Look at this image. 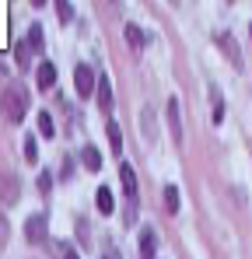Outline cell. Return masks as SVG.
<instances>
[{
    "mask_svg": "<svg viewBox=\"0 0 252 259\" xmlns=\"http://www.w3.org/2000/svg\"><path fill=\"white\" fill-rule=\"evenodd\" d=\"M25 112H28V95L18 84H7L4 88V116H7V123H21Z\"/></svg>",
    "mask_w": 252,
    "mask_h": 259,
    "instance_id": "obj_1",
    "label": "cell"
},
{
    "mask_svg": "<svg viewBox=\"0 0 252 259\" xmlns=\"http://www.w3.org/2000/svg\"><path fill=\"white\" fill-rule=\"evenodd\" d=\"M119 182H123V196L130 203V210H137V175L126 161H119Z\"/></svg>",
    "mask_w": 252,
    "mask_h": 259,
    "instance_id": "obj_2",
    "label": "cell"
},
{
    "mask_svg": "<svg viewBox=\"0 0 252 259\" xmlns=\"http://www.w3.org/2000/svg\"><path fill=\"white\" fill-rule=\"evenodd\" d=\"M74 81H77V95H81V98H91V95L98 91V84H95V74H91V67H88V63H77Z\"/></svg>",
    "mask_w": 252,
    "mask_h": 259,
    "instance_id": "obj_3",
    "label": "cell"
},
{
    "mask_svg": "<svg viewBox=\"0 0 252 259\" xmlns=\"http://www.w3.org/2000/svg\"><path fill=\"white\" fill-rule=\"evenodd\" d=\"M25 238H28L32 245L46 242V217H42V214H32L28 221H25Z\"/></svg>",
    "mask_w": 252,
    "mask_h": 259,
    "instance_id": "obj_4",
    "label": "cell"
},
{
    "mask_svg": "<svg viewBox=\"0 0 252 259\" xmlns=\"http://www.w3.org/2000/svg\"><path fill=\"white\" fill-rule=\"evenodd\" d=\"M217 46L224 49V56L235 63V70H242V53H238V42L228 35V32H217Z\"/></svg>",
    "mask_w": 252,
    "mask_h": 259,
    "instance_id": "obj_5",
    "label": "cell"
},
{
    "mask_svg": "<svg viewBox=\"0 0 252 259\" xmlns=\"http://www.w3.org/2000/svg\"><path fill=\"white\" fill-rule=\"evenodd\" d=\"M182 109H179V98L172 95L168 98V126H172V137H175V144H182V116H179Z\"/></svg>",
    "mask_w": 252,
    "mask_h": 259,
    "instance_id": "obj_6",
    "label": "cell"
},
{
    "mask_svg": "<svg viewBox=\"0 0 252 259\" xmlns=\"http://www.w3.org/2000/svg\"><path fill=\"white\" fill-rule=\"evenodd\" d=\"M35 77H39V88H42V91H49V88L56 84V67L46 60V63H39V74H35Z\"/></svg>",
    "mask_w": 252,
    "mask_h": 259,
    "instance_id": "obj_7",
    "label": "cell"
},
{
    "mask_svg": "<svg viewBox=\"0 0 252 259\" xmlns=\"http://www.w3.org/2000/svg\"><path fill=\"white\" fill-rule=\"evenodd\" d=\"M98 109L102 112H112V84H109V77L98 81Z\"/></svg>",
    "mask_w": 252,
    "mask_h": 259,
    "instance_id": "obj_8",
    "label": "cell"
},
{
    "mask_svg": "<svg viewBox=\"0 0 252 259\" xmlns=\"http://www.w3.org/2000/svg\"><path fill=\"white\" fill-rule=\"evenodd\" d=\"M123 32H126V42L140 53V49H144V42H147V39H144V32H140V25H133V21H130V25H123Z\"/></svg>",
    "mask_w": 252,
    "mask_h": 259,
    "instance_id": "obj_9",
    "label": "cell"
},
{
    "mask_svg": "<svg viewBox=\"0 0 252 259\" xmlns=\"http://www.w3.org/2000/svg\"><path fill=\"white\" fill-rule=\"evenodd\" d=\"M154 249H158L154 231H144V235H140V256H144V259H154Z\"/></svg>",
    "mask_w": 252,
    "mask_h": 259,
    "instance_id": "obj_10",
    "label": "cell"
},
{
    "mask_svg": "<svg viewBox=\"0 0 252 259\" xmlns=\"http://www.w3.org/2000/svg\"><path fill=\"white\" fill-rule=\"evenodd\" d=\"M105 133H109V144H112V151H116V154H123V130H119L116 123H112V119H109V123H105Z\"/></svg>",
    "mask_w": 252,
    "mask_h": 259,
    "instance_id": "obj_11",
    "label": "cell"
},
{
    "mask_svg": "<svg viewBox=\"0 0 252 259\" xmlns=\"http://www.w3.org/2000/svg\"><path fill=\"white\" fill-rule=\"evenodd\" d=\"M81 161H84V168H91V172L102 168V154H98L95 147H81Z\"/></svg>",
    "mask_w": 252,
    "mask_h": 259,
    "instance_id": "obj_12",
    "label": "cell"
},
{
    "mask_svg": "<svg viewBox=\"0 0 252 259\" xmlns=\"http://www.w3.org/2000/svg\"><path fill=\"white\" fill-rule=\"evenodd\" d=\"M98 210H102V214H112V210H116V200H112V189H105V186L98 189Z\"/></svg>",
    "mask_w": 252,
    "mask_h": 259,
    "instance_id": "obj_13",
    "label": "cell"
},
{
    "mask_svg": "<svg viewBox=\"0 0 252 259\" xmlns=\"http://www.w3.org/2000/svg\"><path fill=\"white\" fill-rule=\"evenodd\" d=\"M14 60H18V67H28V63H32V46L18 42L14 46Z\"/></svg>",
    "mask_w": 252,
    "mask_h": 259,
    "instance_id": "obj_14",
    "label": "cell"
},
{
    "mask_svg": "<svg viewBox=\"0 0 252 259\" xmlns=\"http://www.w3.org/2000/svg\"><path fill=\"white\" fill-rule=\"evenodd\" d=\"M165 207L168 214H179V189L175 186H165Z\"/></svg>",
    "mask_w": 252,
    "mask_h": 259,
    "instance_id": "obj_15",
    "label": "cell"
},
{
    "mask_svg": "<svg viewBox=\"0 0 252 259\" xmlns=\"http://www.w3.org/2000/svg\"><path fill=\"white\" fill-rule=\"evenodd\" d=\"M210 98H214V123H221L224 119V98H221L217 88H210Z\"/></svg>",
    "mask_w": 252,
    "mask_h": 259,
    "instance_id": "obj_16",
    "label": "cell"
},
{
    "mask_svg": "<svg viewBox=\"0 0 252 259\" xmlns=\"http://www.w3.org/2000/svg\"><path fill=\"white\" fill-rule=\"evenodd\" d=\"M140 126H144V137H147V140H154V116H151V109H144Z\"/></svg>",
    "mask_w": 252,
    "mask_h": 259,
    "instance_id": "obj_17",
    "label": "cell"
},
{
    "mask_svg": "<svg viewBox=\"0 0 252 259\" xmlns=\"http://www.w3.org/2000/svg\"><path fill=\"white\" fill-rule=\"evenodd\" d=\"M56 14H60V21H70V18H74V7H70V0H56Z\"/></svg>",
    "mask_w": 252,
    "mask_h": 259,
    "instance_id": "obj_18",
    "label": "cell"
},
{
    "mask_svg": "<svg viewBox=\"0 0 252 259\" xmlns=\"http://www.w3.org/2000/svg\"><path fill=\"white\" fill-rule=\"evenodd\" d=\"M28 46H32V49H42V25H32V32H28Z\"/></svg>",
    "mask_w": 252,
    "mask_h": 259,
    "instance_id": "obj_19",
    "label": "cell"
},
{
    "mask_svg": "<svg viewBox=\"0 0 252 259\" xmlns=\"http://www.w3.org/2000/svg\"><path fill=\"white\" fill-rule=\"evenodd\" d=\"M39 130H42V137H53V119H49V112H39Z\"/></svg>",
    "mask_w": 252,
    "mask_h": 259,
    "instance_id": "obj_20",
    "label": "cell"
},
{
    "mask_svg": "<svg viewBox=\"0 0 252 259\" xmlns=\"http://www.w3.org/2000/svg\"><path fill=\"white\" fill-rule=\"evenodd\" d=\"M35 158H39V147H35V140L28 137V140H25V161H35Z\"/></svg>",
    "mask_w": 252,
    "mask_h": 259,
    "instance_id": "obj_21",
    "label": "cell"
},
{
    "mask_svg": "<svg viewBox=\"0 0 252 259\" xmlns=\"http://www.w3.org/2000/svg\"><path fill=\"white\" fill-rule=\"evenodd\" d=\"M74 172V161H70V158H63V168H60V175H63V179H67V175Z\"/></svg>",
    "mask_w": 252,
    "mask_h": 259,
    "instance_id": "obj_22",
    "label": "cell"
},
{
    "mask_svg": "<svg viewBox=\"0 0 252 259\" xmlns=\"http://www.w3.org/2000/svg\"><path fill=\"white\" fill-rule=\"evenodd\" d=\"M49 186H53V179H49V175H39V189L42 193H49Z\"/></svg>",
    "mask_w": 252,
    "mask_h": 259,
    "instance_id": "obj_23",
    "label": "cell"
},
{
    "mask_svg": "<svg viewBox=\"0 0 252 259\" xmlns=\"http://www.w3.org/2000/svg\"><path fill=\"white\" fill-rule=\"evenodd\" d=\"M60 256H63V259H77V252H74L70 245H60Z\"/></svg>",
    "mask_w": 252,
    "mask_h": 259,
    "instance_id": "obj_24",
    "label": "cell"
},
{
    "mask_svg": "<svg viewBox=\"0 0 252 259\" xmlns=\"http://www.w3.org/2000/svg\"><path fill=\"white\" fill-rule=\"evenodd\" d=\"M105 259H119V256H116V252H105Z\"/></svg>",
    "mask_w": 252,
    "mask_h": 259,
    "instance_id": "obj_25",
    "label": "cell"
},
{
    "mask_svg": "<svg viewBox=\"0 0 252 259\" xmlns=\"http://www.w3.org/2000/svg\"><path fill=\"white\" fill-rule=\"evenodd\" d=\"M32 4H35V7H42V4H46V0H32Z\"/></svg>",
    "mask_w": 252,
    "mask_h": 259,
    "instance_id": "obj_26",
    "label": "cell"
},
{
    "mask_svg": "<svg viewBox=\"0 0 252 259\" xmlns=\"http://www.w3.org/2000/svg\"><path fill=\"white\" fill-rule=\"evenodd\" d=\"M172 4H179V0H172Z\"/></svg>",
    "mask_w": 252,
    "mask_h": 259,
    "instance_id": "obj_27",
    "label": "cell"
},
{
    "mask_svg": "<svg viewBox=\"0 0 252 259\" xmlns=\"http://www.w3.org/2000/svg\"><path fill=\"white\" fill-rule=\"evenodd\" d=\"M249 32H252V25H249Z\"/></svg>",
    "mask_w": 252,
    "mask_h": 259,
    "instance_id": "obj_28",
    "label": "cell"
}]
</instances>
